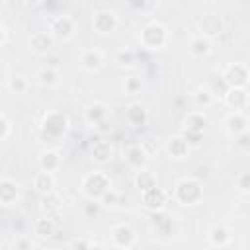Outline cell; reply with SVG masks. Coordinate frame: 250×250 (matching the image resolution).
<instances>
[{
  "label": "cell",
  "instance_id": "11",
  "mask_svg": "<svg viewBox=\"0 0 250 250\" xmlns=\"http://www.w3.org/2000/svg\"><path fill=\"white\" fill-rule=\"evenodd\" d=\"M166 199H168V193H166L164 189H160L158 186H154V188H150V189H146V191L141 193V201H143V205H145L146 209L154 211V213H158V211L164 209Z\"/></svg>",
  "mask_w": 250,
  "mask_h": 250
},
{
  "label": "cell",
  "instance_id": "19",
  "mask_svg": "<svg viewBox=\"0 0 250 250\" xmlns=\"http://www.w3.org/2000/svg\"><path fill=\"white\" fill-rule=\"evenodd\" d=\"M225 102L232 111H244L248 105V92L246 88H229L225 94Z\"/></svg>",
  "mask_w": 250,
  "mask_h": 250
},
{
  "label": "cell",
  "instance_id": "2",
  "mask_svg": "<svg viewBox=\"0 0 250 250\" xmlns=\"http://www.w3.org/2000/svg\"><path fill=\"white\" fill-rule=\"evenodd\" d=\"M109 188H111V180L105 172L96 170L82 178V193L92 201H98Z\"/></svg>",
  "mask_w": 250,
  "mask_h": 250
},
{
  "label": "cell",
  "instance_id": "36",
  "mask_svg": "<svg viewBox=\"0 0 250 250\" xmlns=\"http://www.w3.org/2000/svg\"><path fill=\"white\" fill-rule=\"evenodd\" d=\"M14 250H33V242H31V238L29 236H18L16 240H14Z\"/></svg>",
  "mask_w": 250,
  "mask_h": 250
},
{
  "label": "cell",
  "instance_id": "13",
  "mask_svg": "<svg viewBox=\"0 0 250 250\" xmlns=\"http://www.w3.org/2000/svg\"><path fill=\"white\" fill-rule=\"evenodd\" d=\"M223 20H221V16H217V14H203L201 18H199V35H203V37H207V39H211V37H215V35H219V33H223Z\"/></svg>",
  "mask_w": 250,
  "mask_h": 250
},
{
  "label": "cell",
  "instance_id": "6",
  "mask_svg": "<svg viewBox=\"0 0 250 250\" xmlns=\"http://www.w3.org/2000/svg\"><path fill=\"white\" fill-rule=\"evenodd\" d=\"M117 23H119V20H117L115 12L109 10V8L96 10V12L92 14V27H94V31H98L100 35H109V33H113V31L117 29Z\"/></svg>",
  "mask_w": 250,
  "mask_h": 250
},
{
  "label": "cell",
  "instance_id": "1",
  "mask_svg": "<svg viewBox=\"0 0 250 250\" xmlns=\"http://www.w3.org/2000/svg\"><path fill=\"white\" fill-rule=\"evenodd\" d=\"M139 41L143 45V49L148 51H160L166 47L168 43V29L160 23V21H150L141 29Z\"/></svg>",
  "mask_w": 250,
  "mask_h": 250
},
{
  "label": "cell",
  "instance_id": "15",
  "mask_svg": "<svg viewBox=\"0 0 250 250\" xmlns=\"http://www.w3.org/2000/svg\"><path fill=\"white\" fill-rule=\"evenodd\" d=\"M111 154H113V146H111V141H107L105 137H100L92 143V148H90V156L94 162L98 164H107L111 160Z\"/></svg>",
  "mask_w": 250,
  "mask_h": 250
},
{
  "label": "cell",
  "instance_id": "32",
  "mask_svg": "<svg viewBox=\"0 0 250 250\" xmlns=\"http://www.w3.org/2000/svg\"><path fill=\"white\" fill-rule=\"evenodd\" d=\"M115 62L119 66H131L135 62V51L133 49H121L115 53Z\"/></svg>",
  "mask_w": 250,
  "mask_h": 250
},
{
  "label": "cell",
  "instance_id": "26",
  "mask_svg": "<svg viewBox=\"0 0 250 250\" xmlns=\"http://www.w3.org/2000/svg\"><path fill=\"white\" fill-rule=\"evenodd\" d=\"M189 53H191L193 57H199V59L207 57V55L211 53V39H207V37H203V35L191 37V41H189Z\"/></svg>",
  "mask_w": 250,
  "mask_h": 250
},
{
  "label": "cell",
  "instance_id": "31",
  "mask_svg": "<svg viewBox=\"0 0 250 250\" xmlns=\"http://www.w3.org/2000/svg\"><path fill=\"white\" fill-rule=\"evenodd\" d=\"M29 88V82L23 74H14L10 80H8V90L14 92V94H25Z\"/></svg>",
  "mask_w": 250,
  "mask_h": 250
},
{
  "label": "cell",
  "instance_id": "42",
  "mask_svg": "<svg viewBox=\"0 0 250 250\" xmlns=\"http://www.w3.org/2000/svg\"><path fill=\"white\" fill-rule=\"evenodd\" d=\"M4 39H6V29H4V25L0 23V45L4 43Z\"/></svg>",
  "mask_w": 250,
  "mask_h": 250
},
{
  "label": "cell",
  "instance_id": "3",
  "mask_svg": "<svg viewBox=\"0 0 250 250\" xmlns=\"http://www.w3.org/2000/svg\"><path fill=\"white\" fill-rule=\"evenodd\" d=\"M174 197L182 205H197L203 199V186L195 178H184L174 189Z\"/></svg>",
  "mask_w": 250,
  "mask_h": 250
},
{
  "label": "cell",
  "instance_id": "29",
  "mask_svg": "<svg viewBox=\"0 0 250 250\" xmlns=\"http://www.w3.org/2000/svg\"><path fill=\"white\" fill-rule=\"evenodd\" d=\"M35 234H39L41 238H49L55 234V223L49 217H41L35 221Z\"/></svg>",
  "mask_w": 250,
  "mask_h": 250
},
{
  "label": "cell",
  "instance_id": "7",
  "mask_svg": "<svg viewBox=\"0 0 250 250\" xmlns=\"http://www.w3.org/2000/svg\"><path fill=\"white\" fill-rule=\"evenodd\" d=\"M137 242V232L129 225H115L109 229V244L119 250H129Z\"/></svg>",
  "mask_w": 250,
  "mask_h": 250
},
{
  "label": "cell",
  "instance_id": "12",
  "mask_svg": "<svg viewBox=\"0 0 250 250\" xmlns=\"http://www.w3.org/2000/svg\"><path fill=\"white\" fill-rule=\"evenodd\" d=\"M164 150H166V154H168L170 158L182 160V158H186V156L189 154L191 146H189V143L184 139V135H172V137L164 143Z\"/></svg>",
  "mask_w": 250,
  "mask_h": 250
},
{
  "label": "cell",
  "instance_id": "39",
  "mask_svg": "<svg viewBox=\"0 0 250 250\" xmlns=\"http://www.w3.org/2000/svg\"><path fill=\"white\" fill-rule=\"evenodd\" d=\"M8 135H10V121L4 115H0V141H4Z\"/></svg>",
  "mask_w": 250,
  "mask_h": 250
},
{
  "label": "cell",
  "instance_id": "16",
  "mask_svg": "<svg viewBox=\"0 0 250 250\" xmlns=\"http://www.w3.org/2000/svg\"><path fill=\"white\" fill-rule=\"evenodd\" d=\"M107 115H109V109L102 102H92V104H88L84 107V119H86V123L90 127H96L102 121H107Z\"/></svg>",
  "mask_w": 250,
  "mask_h": 250
},
{
  "label": "cell",
  "instance_id": "28",
  "mask_svg": "<svg viewBox=\"0 0 250 250\" xmlns=\"http://www.w3.org/2000/svg\"><path fill=\"white\" fill-rule=\"evenodd\" d=\"M135 186H137L139 191L143 193V191H146V189H150V188L156 186V176H154L148 168H145V170L137 172V176H135Z\"/></svg>",
  "mask_w": 250,
  "mask_h": 250
},
{
  "label": "cell",
  "instance_id": "5",
  "mask_svg": "<svg viewBox=\"0 0 250 250\" xmlns=\"http://www.w3.org/2000/svg\"><path fill=\"white\" fill-rule=\"evenodd\" d=\"M76 31L74 18L68 14H57L49 20V35L55 41H68Z\"/></svg>",
  "mask_w": 250,
  "mask_h": 250
},
{
  "label": "cell",
  "instance_id": "4",
  "mask_svg": "<svg viewBox=\"0 0 250 250\" xmlns=\"http://www.w3.org/2000/svg\"><path fill=\"white\" fill-rule=\"evenodd\" d=\"M205 125H207V117H205V113L203 111H189L186 117H184V121H182V127H184V139L189 143V146L191 145H197L199 141H201V133H203V129H205Z\"/></svg>",
  "mask_w": 250,
  "mask_h": 250
},
{
  "label": "cell",
  "instance_id": "8",
  "mask_svg": "<svg viewBox=\"0 0 250 250\" xmlns=\"http://www.w3.org/2000/svg\"><path fill=\"white\" fill-rule=\"evenodd\" d=\"M223 80L229 88H246L248 84V66L244 62H230L223 70Z\"/></svg>",
  "mask_w": 250,
  "mask_h": 250
},
{
  "label": "cell",
  "instance_id": "38",
  "mask_svg": "<svg viewBox=\"0 0 250 250\" xmlns=\"http://www.w3.org/2000/svg\"><path fill=\"white\" fill-rule=\"evenodd\" d=\"M100 209H102V205H100L98 201H92V199H88V201L84 203V213H86L88 217H92V215H98V213H100Z\"/></svg>",
  "mask_w": 250,
  "mask_h": 250
},
{
  "label": "cell",
  "instance_id": "41",
  "mask_svg": "<svg viewBox=\"0 0 250 250\" xmlns=\"http://www.w3.org/2000/svg\"><path fill=\"white\" fill-rule=\"evenodd\" d=\"M88 250H107L104 244H100V242H90V248Z\"/></svg>",
  "mask_w": 250,
  "mask_h": 250
},
{
  "label": "cell",
  "instance_id": "40",
  "mask_svg": "<svg viewBox=\"0 0 250 250\" xmlns=\"http://www.w3.org/2000/svg\"><path fill=\"white\" fill-rule=\"evenodd\" d=\"M238 146H242L244 150L248 148V133H242V135H238Z\"/></svg>",
  "mask_w": 250,
  "mask_h": 250
},
{
  "label": "cell",
  "instance_id": "34",
  "mask_svg": "<svg viewBox=\"0 0 250 250\" xmlns=\"http://www.w3.org/2000/svg\"><path fill=\"white\" fill-rule=\"evenodd\" d=\"M123 88H125V92H127V94H137V92H141L143 82H141V78H139V76H127V78H125V84H123Z\"/></svg>",
  "mask_w": 250,
  "mask_h": 250
},
{
  "label": "cell",
  "instance_id": "23",
  "mask_svg": "<svg viewBox=\"0 0 250 250\" xmlns=\"http://www.w3.org/2000/svg\"><path fill=\"white\" fill-rule=\"evenodd\" d=\"M191 102H193V105L199 107V111H201V109H205V107H209V105L215 104V94H213L207 86H197V88L191 92Z\"/></svg>",
  "mask_w": 250,
  "mask_h": 250
},
{
  "label": "cell",
  "instance_id": "20",
  "mask_svg": "<svg viewBox=\"0 0 250 250\" xmlns=\"http://www.w3.org/2000/svg\"><path fill=\"white\" fill-rule=\"evenodd\" d=\"M225 127H227L229 135H232V137H238L242 133H248V121H246L244 111H232V113H229L227 119H225Z\"/></svg>",
  "mask_w": 250,
  "mask_h": 250
},
{
  "label": "cell",
  "instance_id": "27",
  "mask_svg": "<svg viewBox=\"0 0 250 250\" xmlns=\"http://www.w3.org/2000/svg\"><path fill=\"white\" fill-rule=\"evenodd\" d=\"M207 238H209V242H211L213 246H219V248H221V246L229 244V240H230V232H229L227 227H223V225H215V227H211Z\"/></svg>",
  "mask_w": 250,
  "mask_h": 250
},
{
  "label": "cell",
  "instance_id": "17",
  "mask_svg": "<svg viewBox=\"0 0 250 250\" xmlns=\"http://www.w3.org/2000/svg\"><path fill=\"white\" fill-rule=\"evenodd\" d=\"M55 45V39L49 35V31H33L29 35V49L37 55H47Z\"/></svg>",
  "mask_w": 250,
  "mask_h": 250
},
{
  "label": "cell",
  "instance_id": "35",
  "mask_svg": "<svg viewBox=\"0 0 250 250\" xmlns=\"http://www.w3.org/2000/svg\"><path fill=\"white\" fill-rule=\"evenodd\" d=\"M236 188L240 189V193H248V189H250V174L248 172H242L238 178H236Z\"/></svg>",
  "mask_w": 250,
  "mask_h": 250
},
{
  "label": "cell",
  "instance_id": "18",
  "mask_svg": "<svg viewBox=\"0 0 250 250\" xmlns=\"http://www.w3.org/2000/svg\"><path fill=\"white\" fill-rule=\"evenodd\" d=\"M20 199V184L12 178H0V205H14Z\"/></svg>",
  "mask_w": 250,
  "mask_h": 250
},
{
  "label": "cell",
  "instance_id": "25",
  "mask_svg": "<svg viewBox=\"0 0 250 250\" xmlns=\"http://www.w3.org/2000/svg\"><path fill=\"white\" fill-rule=\"evenodd\" d=\"M125 115H127V121H129L133 127H141V125H145V123L148 121L146 107L141 105V104H131V105L127 107Z\"/></svg>",
  "mask_w": 250,
  "mask_h": 250
},
{
  "label": "cell",
  "instance_id": "9",
  "mask_svg": "<svg viewBox=\"0 0 250 250\" xmlns=\"http://www.w3.org/2000/svg\"><path fill=\"white\" fill-rule=\"evenodd\" d=\"M43 131L51 137H61L64 135V131L68 129V117L62 113V111H49L45 113L43 117V123H41Z\"/></svg>",
  "mask_w": 250,
  "mask_h": 250
},
{
  "label": "cell",
  "instance_id": "14",
  "mask_svg": "<svg viewBox=\"0 0 250 250\" xmlns=\"http://www.w3.org/2000/svg\"><path fill=\"white\" fill-rule=\"evenodd\" d=\"M78 62H80V66H82L84 70L96 72V70H100V68L104 66V53H102L100 49H96V47L84 49V51L80 53Z\"/></svg>",
  "mask_w": 250,
  "mask_h": 250
},
{
  "label": "cell",
  "instance_id": "33",
  "mask_svg": "<svg viewBox=\"0 0 250 250\" xmlns=\"http://www.w3.org/2000/svg\"><path fill=\"white\" fill-rule=\"evenodd\" d=\"M117 199H119V193H117L113 188H109V189L98 199V203H100L102 207H113V205L117 203Z\"/></svg>",
  "mask_w": 250,
  "mask_h": 250
},
{
  "label": "cell",
  "instance_id": "37",
  "mask_svg": "<svg viewBox=\"0 0 250 250\" xmlns=\"http://www.w3.org/2000/svg\"><path fill=\"white\" fill-rule=\"evenodd\" d=\"M90 248V240L88 238H74V240H70V244H68V250H88Z\"/></svg>",
  "mask_w": 250,
  "mask_h": 250
},
{
  "label": "cell",
  "instance_id": "24",
  "mask_svg": "<svg viewBox=\"0 0 250 250\" xmlns=\"http://www.w3.org/2000/svg\"><path fill=\"white\" fill-rule=\"evenodd\" d=\"M61 209H62V203H61V197L55 191H51L47 195H41V211H43L45 217L51 219V217L59 215Z\"/></svg>",
  "mask_w": 250,
  "mask_h": 250
},
{
  "label": "cell",
  "instance_id": "22",
  "mask_svg": "<svg viewBox=\"0 0 250 250\" xmlns=\"http://www.w3.org/2000/svg\"><path fill=\"white\" fill-rule=\"evenodd\" d=\"M33 189L39 195H47L55 191V176L51 172H37L33 176Z\"/></svg>",
  "mask_w": 250,
  "mask_h": 250
},
{
  "label": "cell",
  "instance_id": "30",
  "mask_svg": "<svg viewBox=\"0 0 250 250\" xmlns=\"http://www.w3.org/2000/svg\"><path fill=\"white\" fill-rule=\"evenodd\" d=\"M37 78H39V84H41V86L51 88V86H55V84L59 82V70L53 68V66H47V68H43V70L37 74Z\"/></svg>",
  "mask_w": 250,
  "mask_h": 250
},
{
  "label": "cell",
  "instance_id": "10",
  "mask_svg": "<svg viewBox=\"0 0 250 250\" xmlns=\"http://www.w3.org/2000/svg\"><path fill=\"white\" fill-rule=\"evenodd\" d=\"M123 160H125V164H127L131 170L141 172V170H145L146 164H148V154L141 148L139 143H135V145H129V146H127V150H125V154H123Z\"/></svg>",
  "mask_w": 250,
  "mask_h": 250
},
{
  "label": "cell",
  "instance_id": "21",
  "mask_svg": "<svg viewBox=\"0 0 250 250\" xmlns=\"http://www.w3.org/2000/svg\"><path fill=\"white\" fill-rule=\"evenodd\" d=\"M37 162H39V168H41V172H57L59 168H61V154L55 150V148H45L41 154H39V158H37Z\"/></svg>",
  "mask_w": 250,
  "mask_h": 250
}]
</instances>
